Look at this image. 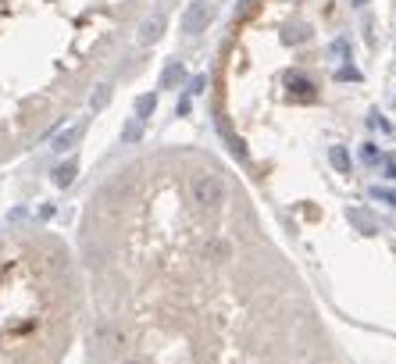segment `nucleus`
<instances>
[{"label": "nucleus", "instance_id": "2", "mask_svg": "<svg viewBox=\"0 0 396 364\" xmlns=\"http://www.w3.org/2000/svg\"><path fill=\"white\" fill-rule=\"evenodd\" d=\"M139 0H0V168L90 97Z\"/></svg>", "mask_w": 396, "mask_h": 364}, {"label": "nucleus", "instance_id": "10", "mask_svg": "<svg viewBox=\"0 0 396 364\" xmlns=\"http://www.w3.org/2000/svg\"><path fill=\"white\" fill-rule=\"evenodd\" d=\"M386 179H396V161H386Z\"/></svg>", "mask_w": 396, "mask_h": 364}, {"label": "nucleus", "instance_id": "9", "mask_svg": "<svg viewBox=\"0 0 396 364\" xmlns=\"http://www.w3.org/2000/svg\"><path fill=\"white\" fill-rule=\"evenodd\" d=\"M154 104H157V97L150 93V97H139L136 100V107H139V115H147V111H154Z\"/></svg>", "mask_w": 396, "mask_h": 364}, {"label": "nucleus", "instance_id": "7", "mask_svg": "<svg viewBox=\"0 0 396 364\" xmlns=\"http://www.w3.org/2000/svg\"><path fill=\"white\" fill-rule=\"evenodd\" d=\"M175 79H182V64H179V61H172L168 68H164V75H161V86H164V90H172V86H175Z\"/></svg>", "mask_w": 396, "mask_h": 364}, {"label": "nucleus", "instance_id": "5", "mask_svg": "<svg viewBox=\"0 0 396 364\" xmlns=\"http://www.w3.org/2000/svg\"><path fill=\"white\" fill-rule=\"evenodd\" d=\"M161 29H164V18H161V15L147 18V21L139 26V43H154V39L161 36Z\"/></svg>", "mask_w": 396, "mask_h": 364}, {"label": "nucleus", "instance_id": "11", "mask_svg": "<svg viewBox=\"0 0 396 364\" xmlns=\"http://www.w3.org/2000/svg\"><path fill=\"white\" fill-rule=\"evenodd\" d=\"M353 4H368V0H353Z\"/></svg>", "mask_w": 396, "mask_h": 364}, {"label": "nucleus", "instance_id": "8", "mask_svg": "<svg viewBox=\"0 0 396 364\" xmlns=\"http://www.w3.org/2000/svg\"><path fill=\"white\" fill-rule=\"evenodd\" d=\"M346 218H350V222H357L361 229H368V232H371V218H368V211H361V207H353V211L346 214Z\"/></svg>", "mask_w": 396, "mask_h": 364}, {"label": "nucleus", "instance_id": "3", "mask_svg": "<svg viewBox=\"0 0 396 364\" xmlns=\"http://www.w3.org/2000/svg\"><path fill=\"white\" fill-rule=\"evenodd\" d=\"M82 336L75 250L47 225L0 229V364H65Z\"/></svg>", "mask_w": 396, "mask_h": 364}, {"label": "nucleus", "instance_id": "1", "mask_svg": "<svg viewBox=\"0 0 396 364\" xmlns=\"http://www.w3.org/2000/svg\"><path fill=\"white\" fill-rule=\"evenodd\" d=\"M90 364H350L232 164L150 146L79 211Z\"/></svg>", "mask_w": 396, "mask_h": 364}, {"label": "nucleus", "instance_id": "6", "mask_svg": "<svg viewBox=\"0 0 396 364\" xmlns=\"http://www.w3.org/2000/svg\"><path fill=\"white\" fill-rule=\"evenodd\" d=\"M328 161H332V168H336V171H350V154H346L343 146H332L328 150Z\"/></svg>", "mask_w": 396, "mask_h": 364}, {"label": "nucleus", "instance_id": "4", "mask_svg": "<svg viewBox=\"0 0 396 364\" xmlns=\"http://www.w3.org/2000/svg\"><path fill=\"white\" fill-rule=\"evenodd\" d=\"M211 21H215V8L204 4V0H193V4L186 8V15H182V32L197 36V32H204L207 26H211Z\"/></svg>", "mask_w": 396, "mask_h": 364}]
</instances>
